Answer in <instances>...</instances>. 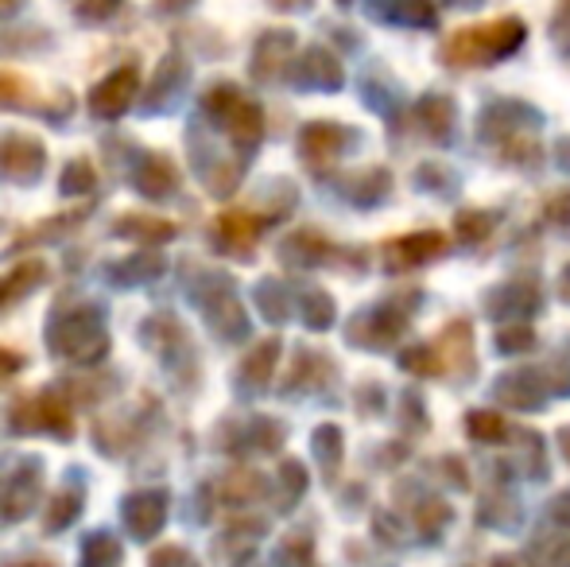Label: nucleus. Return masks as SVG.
<instances>
[{
	"instance_id": "nucleus-1",
	"label": "nucleus",
	"mask_w": 570,
	"mask_h": 567,
	"mask_svg": "<svg viewBox=\"0 0 570 567\" xmlns=\"http://www.w3.org/2000/svg\"><path fill=\"white\" fill-rule=\"evenodd\" d=\"M106 323H101L98 307L82 311H62L51 323V350L75 362H90V358L106 354Z\"/></svg>"
},
{
	"instance_id": "nucleus-2",
	"label": "nucleus",
	"mask_w": 570,
	"mask_h": 567,
	"mask_svg": "<svg viewBox=\"0 0 570 567\" xmlns=\"http://www.w3.org/2000/svg\"><path fill=\"white\" fill-rule=\"evenodd\" d=\"M517 43H520V23L501 20L478 31H462V36L446 47V55H451L454 62H485V59H497L501 51H512Z\"/></svg>"
},
{
	"instance_id": "nucleus-3",
	"label": "nucleus",
	"mask_w": 570,
	"mask_h": 567,
	"mask_svg": "<svg viewBox=\"0 0 570 567\" xmlns=\"http://www.w3.org/2000/svg\"><path fill=\"white\" fill-rule=\"evenodd\" d=\"M39 486H43V475H39V459H28L12 470V475L0 482V514L8 521H20V517L31 514L39 498Z\"/></svg>"
},
{
	"instance_id": "nucleus-4",
	"label": "nucleus",
	"mask_w": 570,
	"mask_h": 567,
	"mask_svg": "<svg viewBox=\"0 0 570 567\" xmlns=\"http://www.w3.org/2000/svg\"><path fill=\"white\" fill-rule=\"evenodd\" d=\"M136 86H140V75H136V67L114 70V75H109L106 82L94 86V94H90V114L101 117V121H117V117L125 114L128 106H132Z\"/></svg>"
},
{
	"instance_id": "nucleus-5",
	"label": "nucleus",
	"mask_w": 570,
	"mask_h": 567,
	"mask_svg": "<svg viewBox=\"0 0 570 567\" xmlns=\"http://www.w3.org/2000/svg\"><path fill=\"white\" fill-rule=\"evenodd\" d=\"M43 159H47V151L36 137L12 133V137L0 140V175H8V179L36 183L39 172H43Z\"/></svg>"
},
{
	"instance_id": "nucleus-6",
	"label": "nucleus",
	"mask_w": 570,
	"mask_h": 567,
	"mask_svg": "<svg viewBox=\"0 0 570 567\" xmlns=\"http://www.w3.org/2000/svg\"><path fill=\"white\" fill-rule=\"evenodd\" d=\"M120 517H125V529L136 540H151L167 521V498L164 493H128Z\"/></svg>"
},
{
	"instance_id": "nucleus-7",
	"label": "nucleus",
	"mask_w": 570,
	"mask_h": 567,
	"mask_svg": "<svg viewBox=\"0 0 570 567\" xmlns=\"http://www.w3.org/2000/svg\"><path fill=\"white\" fill-rule=\"evenodd\" d=\"M175 183H179V175H175V167L164 156H148L140 164V172H136V187L151 198H167L175 190Z\"/></svg>"
},
{
	"instance_id": "nucleus-8",
	"label": "nucleus",
	"mask_w": 570,
	"mask_h": 567,
	"mask_svg": "<svg viewBox=\"0 0 570 567\" xmlns=\"http://www.w3.org/2000/svg\"><path fill=\"white\" fill-rule=\"evenodd\" d=\"M43 276H47V268L39 265V261H28V265L16 268L12 276H4V281H0V307H8V303H16L20 295H28Z\"/></svg>"
},
{
	"instance_id": "nucleus-9",
	"label": "nucleus",
	"mask_w": 570,
	"mask_h": 567,
	"mask_svg": "<svg viewBox=\"0 0 570 567\" xmlns=\"http://www.w3.org/2000/svg\"><path fill=\"white\" fill-rule=\"evenodd\" d=\"M120 564V545L109 532H90L82 540V567H117Z\"/></svg>"
},
{
	"instance_id": "nucleus-10",
	"label": "nucleus",
	"mask_w": 570,
	"mask_h": 567,
	"mask_svg": "<svg viewBox=\"0 0 570 567\" xmlns=\"http://www.w3.org/2000/svg\"><path fill=\"white\" fill-rule=\"evenodd\" d=\"M164 273V257H156V253H140V257H132V261H125V265H117L114 268V281H120L125 287H132V284H148V281H156V276Z\"/></svg>"
},
{
	"instance_id": "nucleus-11",
	"label": "nucleus",
	"mask_w": 570,
	"mask_h": 567,
	"mask_svg": "<svg viewBox=\"0 0 570 567\" xmlns=\"http://www.w3.org/2000/svg\"><path fill=\"white\" fill-rule=\"evenodd\" d=\"M218 234H222V242H226L229 250H248V245H253V237H256V226L248 218H240V214H229V218L218 222Z\"/></svg>"
},
{
	"instance_id": "nucleus-12",
	"label": "nucleus",
	"mask_w": 570,
	"mask_h": 567,
	"mask_svg": "<svg viewBox=\"0 0 570 567\" xmlns=\"http://www.w3.org/2000/svg\"><path fill=\"white\" fill-rule=\"evenodd\" d=\"M136 222H140V226H132V218H125V222L117 226V234H120V237H140V242H144V237H156V242H167V237L175 234V229H171V226H164L159 218H136Z\"/></svg>"
},
{
	"instance_id": "nucleus-13",
	"label": "nucleus",
	"mask_w": 570,
	"mask_h": 567,
	"mask_svg": "<svg viewBox=\"0 0 570 567\" xmlns=\"http://www.w3.org/2000/svg\"><path fill=\"white\" fill-rule=\"evenodd\" d=\"M94 187V167L86 164V159H75V164H67V172H62V190L67 195H82V190Z\"/></svg>"
},
{
	"instance_id": "nucleus-14",
	"label": "nucleus",
	"mask_w": 570,
	"mask_h": 567,
	"mask_svg": "<svg viewBox=\"0 0 570 567\" xmlns=\"http://www.w3.org/2000/svg\"><path fill=\"white\" fill-rule=\"evenodd\" d=\"M117 4L120 0H90V4L78 8V16H82V20H106V16L117 12Z\"/></svg>"
},
{
	"instance_id": "nucleus-15",
	"label": "nucleus",
	"mask_w": 570,
	"mask_h": 567,
	"mask_svg": "<svg viewBox=\"0 0 570 567\" xmlns=\"http://www.w3.org/2000/svg\"><path fill=\"white\" fill-rule=\"evenodd\" d=\"M20 358H16V354H8V350H0V378H12V373L16 370H20Z\"/></svg>"
},
{
	"instance_id": "nucleus-16",
	"label": "nucleus",
	"mask_w": 570,
	"mask_h": 567,
	"mask_svg": "<svg viewBox=\"0 0 570 567\" xmlns=\"http://www.w3.org/2000/svg\"><path fill=\"white\" fill-rule=\"evenodd\" d=\"M20 567H51V564H43V560H36V564H20Z\"/></svg>"
},
{
	"instance_id": "nucleus-17",
	"label": "nucleus",
	"mask_w": 570,
	"mask_h": 567,
	"mask_svg": "<svg viewBox=\"0 0 570 567\" xmlns=\"http://www.w3.org/2000/svg\"><path fill=\"white\" fill-rule=\"evenodd\" d=\"M16 4V0H0V8H12Z\"/></svg>"
}]
</instances>
